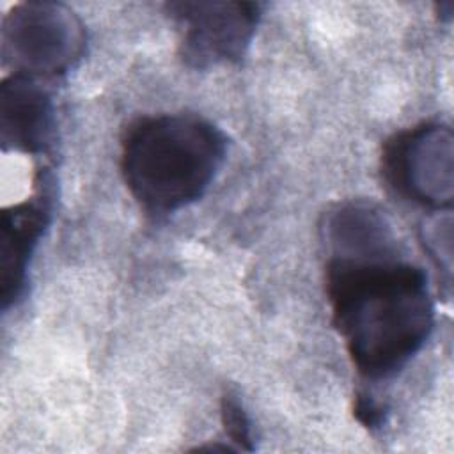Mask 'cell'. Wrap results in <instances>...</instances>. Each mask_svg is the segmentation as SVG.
Listing matches in <instances>:
<instances>
[{
    "label": "cell",
    "instance_id": "cell-3",
    "mask_svg": "<svg viewBox=\"0 0 454 454\" xmlns=\"http://www.w3.org/2000/svg\"><path fill=\"white\" fill-rule=\"evenodd\" d=\"M83 50V23L62 4L23 2L4 18L2 57L16 69L14 74L60 76L82 59Z\"/></svg>",
    "mask_w": 454,
    "mask_h": 454
},
{
    "label": "cell",
    "instance_id": "cell-2",
    "mask_svg": "<svg viewBox=\"0 0 454 454\" xmlns=\"http://www.w3.org/2000/svg\"><path fill=\"white\" fill-rule=\"evenodd\" d=\"M227 154V137L195 114L133 121L121 142V170L135 200L151 215L176 213L199 200Z\"/></svg>",
    "mask_w": 454,
    "mask_h": 454
},
{
    "label": "cell",
    "instance_id": "cell-1",
    "mask_svg": "<svg viewBox=\"0 0 454 454\" xmlns=\"http://www.w3.org/2000/svg\"><path fill=\"white\" fill-rule=\"evenodd\" d=\"M325 282L332 323L364 378L397 374L429 339L434 305L427 275L401 255L328 257Z\"/></svg>",
    "mask_w": 454,
    "mask_h": 454
},
{
    "label": "cell",
    "instance_id": "cell-4",
    "mask_svg": "<svg viewBox=\"0 0 454 454\" xmlns=\"http://www.w3.org/2000/svg\"><path fill=\"white\" fill-rule=\"evenodd\" d=\"M387 184L429 211H450L454 199V137L449 124L422 122L394 133L381 153Z\"/></svg>",
    "mask_w": 454,
    "mask_h": 454
},
{
    "label": "cell",
    "instance_id": "cell-9",
    "mask_svg": "<svg viewBox=\"0 0 454 454\" xmlns=\"http://www.w3.org/2000/svg\"><path fill=\"white\" fill-rule=\"evenodd\" d=\"M220 417H222L223 431H225L227 438L234 443L236 450L239 449V450L252 452L255 449L252 422L248 419V413H247L243 403L238 399L236 394L227 392L222 395Z\"/></svg>",
    "mask_w": 454,
    "mask_h": 454
},
{
    "label": "cell",
    "instance_id": "cell-7",
    "mask_svg": "<svg viewBox=\"0 0 454 454\" xmlns=\"http://www.w3.org/2000/svg\"><path fill=\"white\" fill-rule=\"evenodd\" d=\"M321 236L330 257L376 259L399 255V243L385 213L365 200L333 206L323 215Z\"/></svg>",
    "mask_w": 454,
    "mask_h": 454
},
{
    "label": "cell",
    "instance_id": "cell-5",
    "mask_svg": "<svg viewBox=\"0 0 454 454\" xmlns=\"http://www.w3.org/2000/svg\"><path fill=\"white\" fill-rule=\"evenodd\" d=\"M165 9L179 32V55L193 69L239 62L261 20L255 2L184 0Z\"/></svg>",
    "mask_w": 454,
    "mask_h": 454
},
{
    "label": "cell",
    "instance_id": "cell-11",
    "mask_svg": "<svg viewBox=\"0 0 454 454\" xmlns=\"http://www.w3.org/2000/svg\"><path fill=\"white\" fill-rule=\"evenodd\" d=\"M353 415L367 429L374 431L385 424L387 408L367 392H356L353 399Z\"/></svg>",
    "mask_w": 454,
    "mask_h": 454
},
{
    "label": "cell",
    "instance_id": "cell-8",
    "mask_svg": "<svg viewBox=\"0 0 454 454\" xmlns=\"http://www.w3.org/2000/svg\"><path fill=\"white\" fill-rule=\"evenodd\" d=\"M50 222L46 195L16 204L2 216V307L14 305L27 287L30 257Z\"/></svg>",
    "mask_w": 454,
    "mask_h": 454
},
{
    "label": "cell",
    "instance_id": "cell-10",
    "mask_svg": "<svg viewBox=\"0 0 454 454\" xmlns=\"http://www.w3.org/2000/svg\"><path fill=\"white\" fill-rule=\"evenodd\" d=\"M450 213H445V216L436 218L429 223H426L422 232V243L426 245V250L429 257L436 262L440 270L450 277V261H452V231H450Z\"/></svg>",
    "mask_w": 454,
    "mask_h": 454
},
{
    "label": "cell",
    "instance_id": "cell-6",
    "mask_svg": "<svg viewBox=\"0 0 454 454\" xmlns=\"http://www.w3.org/2000/svg\"><path fill=\"white\" fill-rule=\"evenodd\" d=\"M53 137V103L37 78L12 74L0 87V138L4 149L37 154Z\"/></svg>",
    "mask_w": 454,
    "mask_h": 454
}]
</instances>
